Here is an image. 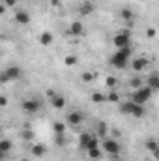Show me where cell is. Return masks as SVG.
<instances>
[{
  "instance_id": "cell-27",
  "label": "cell",
  "mask_w": 159,
  "mask_h": 161,
  "mask_svg": "<svg viewBox=\"0 0 159 161\" xmlns=\"http://www.w3.org/2000/svg\"><path fill=\"white\" fill-rule=\"evenodd\" d=\"M80 79H82V82H92V80L96 79V73H92V71H84V73L80 75Z\"/></svg>"
},
{
  "instance_id": "cell-14",
  "label": "cell",
  "mask_w": 159,
  "mask_h": 161,
  "mask_svg": "<svg viewBox=\"0 0 159 161\" xmlns=\"http://www.w3.org/2000/svg\"><path fill=\"white\" fill-rule=\"evenodd\" d=\"M146 84H148L154 92H157L159 90V73H150V77L146 79Z\"/></svg>"
},
{
  "instance_id": "cell-36",
  "label": "cell",
  "mask_w": 159,
  "mask_h": 161,
  "mask_svg": "<svg viewBox=\"0 0 159 161\" xmlns=\"http://www.w3.org/2000/svg\"><path fill=\"white\" fill-rule=\"evenodd\" d=\"M156 156H157V158H159V150H157V154H156Z\"/></svg>"
},
{
  "instance_id": "cell-1",
  "label": "cell",
  "mask_w": 159,
  "mask_h": 161,
  "mask_svg": "<svg viewBox=\"0 0 159 161\" xmlns=\"http://www.w3.org/2000/svg\"><path fill=\"white\" fill-rule=\"evenodd\" d=\"M131 56H133L131 47H127V49H116L114 54L111 56V64H112L114 68H118V69H123V68H127V64L131 62Z\"/></svg>"
},
{
  "instance_id": "cell-5",
  "label": "cell",
  "mask_w": 159,
  "mask_h": 161,
  "mask_svg": "<svg viewBox=\"0 0 159 161\" xmlns=\"http://www.w3.org/2000/svg\"><path fill=\"white\" fill-rule=\"evenodd\" d=\"M101 148H103V152L105 154H109L111 158H118L120 154V142L116 139H111V137H105V139H101Z\"/></svg>"
},
{
  "instance_id": "cell-22",
  "label": "cell",
  "mask_w": 159,
  "mask_h": 161,
  "mask_svg": "<svg viewBox=\"0 0 159 161\" xmlns=\"http://www.w3.org/2000/svg\"><path fill=\"white\" fill-rule=\"evenodd\" d=\"M77 62H79V58L75 54H69V56L64 58V66L66 68H73V66H77Z\"/></svg>"
},
{
  "instance_id": "cell-33",
  "label": "cell",
  "mask_w": 159,
  "mask_h": 161,
  "mask_svg": "<svg viewBox=\"0 0 159 161\" xmlns=\"http://www.w3.org/2000/svg\"><path fill=\"white\" fill-rule=\"evenodd\" d=\"M0 105L6 107V105H8V99H6V97H0Z\"/></svg>"
},
{
  "instance_id": "cell-24",
  "label": "cell",
  "mask_w": 159,
  "mask_h": 161,
  "mask_svg": "<svg viewBox=\"0 0 159 161\" xmlns=\"http://www.w3.org/2000/svg\"><path fill=\"white\" fill-rule=\"evenodd\" d=\"M107 131H109L107 124H105V122H99V124H97V135H99L101 139H105V137H107Z\"/></svg>"
},
{
  "instance_id": "cell-23",
  "label": "cell",
  "mask_w": 159,
  "mask_h": 161,
  "mask_svg": "<svg viewBox=\"0 0 159 161\" xmlns=\"http://www.w3.org/2000/svg\"><path fill=\"white\" fill-rule=\"evenodd\" d=\"M90 99H92L94 103H105V101H107V94H99V92H94V94L90 96Z\"/></svg>"
},
{
  "instance_id": "cell-34",
  "label": "cell",
  "mask_w": 159,
  "mask_h": 161,
  "mask_svg": "<svg viewBox=\"0 0 159 161\" xmlns=\"http://www.w3.org/2000/svg\"><path fill=\"white\" fill-rule=\"evenodd\" d=\"M17 161H30V158H21V159H17Z\"/></svg>"
},
{
  "instance_id": "cell-9",
  "label": "cell",
  "mask_w": 159,
  "mask_h": 161,
  "mask_svg": "<svg viewBox=\"0 0 159 161\" xmlns=\"http://www.w3.org/2000/svg\"><path fill=\"white\" fill-rule=\"evenodd\" d=\"M47 96H49V99H51V105H52L54 109L62 111V109L66 107V97H64L62 94H56V92L49 90V92H47Z\"/></svg>"
},
{
  "instance_id": "cell-13",
  "label": "cell",
  "mask_w": 159,
  "mask_h": 161,
  "mask_svg": "<svg viewBox=\"0 0 159 161\" xmlns=\"http://www.w3.org/2000/svg\"><path fill=\"white\" fill-rule=\"evenodd\" d=\"M19 25H28L30 23V15L26 13V11H23V9H19V11H15V17H13Z\"/></svg>"
},
{
  "instance_id": "cell-31",
  "label": "cell",
  "mask_w": 159,
  "mask_h": 161,
  "mask_svg": "<svg viewBox=\"0 0 159 161\" xmlns=\"http://www.w3.org/2000/svg\"><path fill=\"white\" fill-rule=\"evenodd\" d=\"M32 137H34V133H32V131H28V129L23 133V139H26V141H28V139H32Z\"/></svg>"
},
{
  "instance_id": "cell-8",
  "label": "cell",
  "mask_w": 159,
  "mask_h": 161,
  "mask_svg": "<svg viewBox=\"0 0 159 161\" xmlns=\"http://www.w3.org/2000/svg\"><path fill=\"white\" fill-rule=\"evenodd\" d=\"M79 144H80V148H84V150H90V148H94V146H99L97 139H96L94 135H90V133H82V135H80Z\"/></svg>"
},
{
  "instance_id": "cell-16",
  "label": "cell",
  "mask_w": 159,
  "mask_h": 161,
  "mask_svg": "<svg viewBox=\"0 0 159 161\" xmlns=\"http://www.w3.org/2000/svg\"><path fill=\"white\" fill-rule=\"evenodd\" d=\"M69 32H71V36H82V32H84L82 23L80 21H73L71 26H69Z\"/></svg>"
},
{
  "instance_id": "cell-3",
  "label": "cell",
  "mask_w": 159,
  "mask_h": 161,
  "mask_svg": "<svg viewBox=\"0 0 159 161\" xmlns=\"http://www.w3.org/2000/svg\"><path fill=\"white\" fill-rule=\"evenodd\" d=\"M152 96H154V90L148 86V84H144V86H140V88H137L133 94H131V101H135V103H139V105H146L150 99H152Z\"/></svg>"
},
{
  "instance_id": "cell-32",
  "label": "cell",
  "mask_w": 159,
  "mask_h": 161,
  "mask_svg": "<svg viewBox=\"0 0 159 161\" xmlns=\"http://www.w3.org/2000/svg\"><path fill=\"white\" fill-rule=\"evenodd\" d=\"M17 2H19V0H4V4H6V6H15Z\"/></svg>"
},
{
  "instance_id": "cell-29",
  "label": "cell",
  "mask_w": 159,
  "mask_h": 161,
  "mask_svg": "<svg viewBox=\"0 0 159 161\" xmlns=\"http://www.w3.org/2000/svg\"><path fill=\"white\" fill-rule=\"evenodd\" d=\"M146 38H150V40L157 38V28H154V26H148V28H146Z\"/></svg>"
},
{
  "instance_id": "cell-20",
  "label": "cell",
  "mask_w": 159,
  "mask_h": 161,
  "mask_svg": "<svg viewBox=\"0 0 159 161\" xmlns=\"http://www.w3.org/2000/svg\"><path fill=\"white\" fill-rule=\"evenodd\" d=\"M144 146H146V150H150V152H154V154H157L159 150V144L156 139H148L146 142H144Z\"/></svg>"
},
{
  "instance_id": "cell-4",
  "label": "cell",
  "mask_w": 159,
  "mask_h": 161,
  "mask_svg": "<svg viewBox=\"0 0 159 161\" xmlns=\"http://www.w3.org/2000/svg\"><path fill=\"white\" fill-rule=\"evenodd\" d=\"M21 77H23V69L19 66H9L0 73V82L6 84V82H11V80H19Z\"/></svg>"
},
{
  "instance_id": "cell-7",
  "label": "cell",
  "mask_w": 159,
  "mask_h": 161,
  "mask_svg": "<svg viewBox=\"0 0 159 161\" xmlns=\"http://www.w3.org/2000/svg\"><path fill=\"white\" fill-rule=\"evenodd\" d=\"M21 107H23L25 113L34 114V113H38V111L41 109V101L40 99H36V97H26V99L21 103Z\"/></svg>"
},
{
  "instance_id": "cell-15",
  "label": "cell",
  "mask_w": 159,
  "mask_h": 161,
  "mask_svg": "<svg viewBox=\"0 0 159 161\" xmlns=\"http://www.w3.org/2000/svg\"><path fill=\"white\" fill-rule=\"evenodd\" d=\"M54 40V36H52V32H49V30H45V32H41L40 34V43L43 47H49L51 43Z\"/></svg>"
},
{
  "instance_id": "cell-25",
  "label": "cell",
  "mask_w": 159,
  "mask_h": 161,
  "mask_svg": "<svg viewBox=\"0 0 159 161\" xmlns=\"http://www.w3.org/2000/svg\"><path fill=\"white\" fill-rule=\"evenodd\" d=\"M52 129H54L56 135H64V133H66V125H64L62 122H54V124H52Z\"/></svg>"
},
{
  "instance_id": "cell-35",
  "label": "cell",
  "mask_w": 159,
  "mask_h": 161,
  "mask_svg": "<svg viewBox=\"0 0 159 161\" xmlns=\"http://www.w3.org/2000/svg\"><path fill=\"white\" fill-rule=\"evenodd\" d=\"M112 161H120V158H112Z\"/></svg>"
},
{
  "instance_id": "cell-21",
  "label": "cell",
  "mask_w": 159,
  "mask_h": 161,
  "mask_svg": "<svg viewBox=\"0 0 159 161\" xmlns=\"http://www.w3.org/2000/svg\"><path fill=\"white\" fill-rule=\"evenodd\" d=\"M11 150V142L8 141V139H4V141H0V156H8V152Z\"/></svg>"
},
{
  "instance_id": "cell-26",
  "label": "cell",
  "mask_w": 159,
  "mask_h": 161,
  "mask_svg": "<svg viewBox=\"0 0 159 161\" xmlns=\"http://www.w3.org/2000/svg\"><path fill=\"white\" fill-rule=\"evenodd\" d=\"M107 101H109V103H120V94L114 92V90L109 92V94H107Z\"/></svg>"
},
{
  "instance_id": "cell-17",
  "label": "cell",
  "mask_w": 159,
  "mask_h": 161,
  "mask_svg": "<svg viewBox=\"0 0 159 161\" xmlns=\"http://www.w3.org/2000/svg\"><path fill=\"white\" fill-rule=\"evenodd\" d=\"M120 19H122V21H127V23H131V21L135 19V13H133L129 8H122V9H120Z\"/></svg>"
},
{
  "instance_id": "cell-2",
  "label": "cell",
  "mask_w": 159,
  "mask_h": 161,
  "mask_svg": "<svg viewBox=\"0 0 159 161\" xmlns=\"http://www.w3.org/2000/svg\"><path fill=\"white\" fill-rule=\"evenodd\" d=\"M120 113L131 114L135 118H142L146 114V109H144V105H139V103H135V101L129 99V101H122L120 103Z\"/></svg>"
},
{
  "instance_id": "cell-6",
  "label": "cell",
  "mask_w": 159,
  "mask_h": 161,
  "mask_svg": "<svg viewBox=\"0 0 159 161\" xmlns=\"http://www.w3.org/2000/svg\"><path fill=\"white\" fill-rule=\"evenodd\" d=\"M112 43L116 49H127L131 47V32L129 30H120L118 34L112 38Z\"/></svg>"
},
{
  "instance_id": "cell-18",
  "label": "cell",
  "mask_w": 159,
  "mask_h": 161,
  "mask_svg": "<svg viewBox=\"0 0 159 161\" xmlns=\"http://www.w3.org/2000/svg\"><path fill=\"white\" fill-rule=\"evenodd\" d=\"M88 152V156L92 158V159H99L101 156H103V148L101 146H94V148H90V150H86Z\"/></svg>"
},
{
  "instance_id": "cell-11",
  "label": "cell",
  "mask_w": 159,
  "mask_h": 161,
  "mask_svg": "<svg viewBox=\"0 0 159 161\" xmlns=\"http://www.w3.org/2000/svg\"><path fill=\"white\" fill-rule=\"evenodd\" d=\"M68 125H80L82 124V114H80L79 111H71V113H68Z\"/></svg>"
},
{
  "instance_id": "cell-37",
  "label": "cell",
  "mask_w": 159,
  "mask_h": 161,
  "mask_svg": "<svg viewBox=\"0 0 159 161\" xmlns=\"http://www.w3.org/2000/svg\"><path fill=\"white\" fill-rule=\"evenodd\" d=\"M146 161H148V159H146Z\"/></svg>"
},
{
  "instance_id": "cell-12",
  "label": "cell",
  "mask_w": 159,
  "mask_h": 161,
  "mask_svg": "<svg viewBox=\"0 0 159 161\" xmlns=\"http://www.w3.org/2000/svg\"><path fill=\"white\" fill-rule=\"evenodd\" d=\"M45 152H47V146H45L43 142H34L32 148H30V154H32L34 158H43Z\"/></svg>"
},
{
  "instance_id": "cell-10",
  "label": "cell",
  "mask_w": 159,
  "mask_h": 161,
  "mask_svg": "<svg viewBox=\"0 0 159 161\" xmlns=\"http://www.w3.org/2000/svg\"><path fill=\"white\" fill-rule=\"evenodd\" d=\"M146 66H150V60H148L146 56H137V58L131 60V68H133L135 71H142Z\"/></svg>"
},
{
  "instance_id": "cell-28",
  "label": "cell",
  "mask_w": 159,
  "mask_h": 161,
  "mask_svg": "<svg viewBox=\"0 0 159 161\" xmlns=\"http://www.w3.org/2000/svg\"><path fill=\"white\" fill-rule=\"evenodd\" d=\"M129 86H131L133 90H137V88H140V86H144V84H142V80L139 79V77H133V79L129 80Z\"/></svg>"
},
{
  "instance_id": "cell-30",
  "label": "cell",
  "mask_w": 159,
  "mask_h": 161,
  "mask_svg": "<svg viewBox=\"0 0 159 161\" xmlns=\"http://www.w3.org/2000/svg\"><path fill=\"white\" fill-rule=\"evenodd\" d=\"M116 84H118V79L116 77H107V86L109 88H114Z\"/></svg>"
},
{
  "instance_id": "cell-19",
  "label": "cell",
  "mask_w": 159,
  "mask_h": 161,
  "mask_svg": "<svg viewBox=\"0 0 159 161\" xmlns=\"http://www.w3.org/2000/svg\"><path fill=\"white\" fill-rule=\"evenodd\" d=\"M92 11H94V4H92V2H84V4H80V8H79L80 15H90Z\"/></svg>"
}]
</instances>
